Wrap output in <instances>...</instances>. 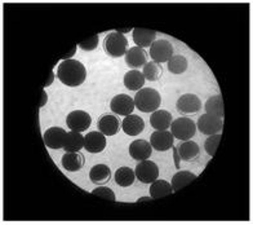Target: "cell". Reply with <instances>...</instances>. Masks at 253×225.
<instances>
[{"mask_svg": "<svg viewBox=\"0 0 253 225\" xmlns=\"http://www.w3.org/2000/svg\"><path fill=\"white\" fill-rule=\"evenodd\" d=\"M194 180H197V175H194L193 172L189 171H178L176 175L172 178V189H173V192H178L182 188L187 186L189 184L194 181Z\"/></svg>", "mask_w": 253, "mask_h": 225, "instance_id": "d4e9b609", "label": "cell"}, {"mask_svg": "<svg viewBox=\"0 0 253 225\" xmlns=\"http://www.w3.org/2000/svg\"><path fill=\"white\" fill-rule=\"evenodd\" d=\"M173 135L170 134L168 130H166V131H155L151 134L150 144L155 150L167 151L173 146Z\"/></svg>", "mask_w": 253, "mask_h": 225, "instance_id": "5bb4252c", "label": "cell"}, {"mask_svg": "<svg viewBox=\"0 0 253 225\" xmlns=\"http://www.w3.org/2000/svg\"><path fill=\"white\" fill-rule=\"evenodd\" d=\"M195 132H197V125L190 118L182 117L177 118L176 121H172L170 134L173 135V137L177 138V140L187 141V140L194 137Z\"/></svg>", "mask_w": 253, "mask_h": 225, "instance_id": "277c9868", "label": "cell"}, {"mask_svg": "<svg viewBox=\"0 0 253 225\" xmlns=\"http://www.w3.org/2000/svg\"><path fill=\"white\" fill-rule=\"evenodd\" d=\"M122 123H123V131L129 136L140 135L145 128V122H143L142 118L134 114L126 115Z\"/></svg>", "mask_w": 253, "mask_h": 225, "instance_id": "d6986e66", "label": "cell"}, {"mask_svg": "<svg viewBox=\"0 0 253 225\" xmlns=\"http://www.w3.org/2000/svg\"><path fill=\"white\" fill-rule=\"evenodd\" d=\"M153 153V146L146 140H134L129 145V154L134 161H146Z\"/></svg>", "mask_w": 253, "mask_h": 225, "instance_id": "9a60e30c", "label": "cell"}, {"mask_svg": "<svg viewBox=\"0 0 253 225\" xmlns=\"http://www.w3.org/2000/svg\"><path fill=\"white\" fill-rule=\"evenodd\" d=\"M198 128L199 131L204 135H216L221 134L223 128V121L222 118L218 117V115L210 114V113H206V114L200 115L199 121H198Z\"/></svg>", "mask_w": 253, "mask_h": 225, "instance_id": "5b68a950", "label": "cell"}, {"mask_svg": "<svg viewBox=\"0 0 253 225\" xmlns=\"http://www.w3.org/2000/svg\"><path fill=\"white\" fill-rule=\"evenodd\" d=\"M221 138H222V135L221 134L211 135V136H208L206 142H204V149H206V151L211 155V157H213V155L216 154L217 149L220 146Z\"/></svg>", "mask_w": 253, "mask_h": 225, "instance_id": "4dcf8cb0", "label": "cell"}, {"mask_svg": "<svg viewBox=\"0 0 253 225\" xmlns=\"http://www.w3.org/2000/svg\"><path fill=\"white\" fill-rule=\"evenodd\" d=\"M130 30H133V29H132V27H126V29H117V31H118V33H120V34H126V33H129Z\"/></svg>", "mask_w": 253, "mask_h": 225, "instance_id": "8d00e7d4", "label": "cell"}, {"mask_svg": "<svg viewBox=\"0 0 253 225\" xmlns=\"http://www.w3.org/2000/svg\"><path fill=\"white\" fill-rule=\"evenodd\" d=\"M172 114L167 110H155L150 117V125L155 131H166L172 125Z\"/></svg>", "mask_w": 253, "mask_h": 225, "instance_id": "e0dca14e", "label": "cell"}, {"mask_svg": "<svg viewBox=\"0 0 253 225\" xmlns=\"http://www.w3.org/2000/svg\"><path fill=\"white\" fill-rule=\"evenodd\" d=\"M157 41V33L149 29H133V42L137 47L147 48Z\"/></svg>", "mask_w": 253, "mask_h": 225, "instance_id": "7402d4cb", "label": "cell"}, {"mask_svg": "<svg viewBox=\"0 0 253 225\" xmlns=\"http://www.w3.org/2000/svg\"><path fill=\"white\" fill-rule=\"evenodd\" d=\"M145 84V77L141 71L129 70L124 75V86L129 91H140Z\"/></svg>", "mask_w": 253, "mask_h": 225, "instance_id": "cb8c5ba5", "label": "cell"}, {"mask_svg": "<svg viewBox=\"0 0 253 225\" xmlns=\"http://www.w3.org/2000/svg\"><path fill=\"white\" fill-rule=\"evenodd\" d=\"M67 132L61 127H50L44 132L43 140L44 144L49 149H63L66 141Z\"/></svg>", "mask_w": 253, "mask_h": 225, "instance_id": "30bf717a", "label": "cell"}, {"mask_svg": "<svg viewBox=\"0 0 253 225\" xmlns=\"http://www.w3.org/2000/svg\"><path fill=\"white\" fill-rule=\"evenodd\" d=\"M187 69V60L181 54H173L168 61V70L172 74H182Z\"/></svg>", "mask_w": 253, "mask_h": 225, "instance_id": "f546056e", "label": "cell"}, {"mask_svg": "<svg viewBox=\"0 0 253 225\" xmlns=\"http://www.w3.org/2000/svg\"><path fill=\"white\" fill-rule=\"evenodd\" d=\"M75 52H77V45H74V47L70 49V52H69V53L65 54V56H62V57H61V58H62L63 61L70 60V57H71V56H73L74 53H75Z\"/></svg>", "mask_w": 253, "mask_h": 225, "instance_id": "e575fe53", "label": "cell"}, {"mask_svg": "<svg viewBox=\"0 0 253 225\" xmlns=\"http://www.w3.org/2000/svg\"><path fill=\"white\" fill-rule=\"evenodd\" d=\"M106 136L101 132L92 131L84 136V148L89 153H101L106 148Z\"/></svg>", "mask_w": 253, "mask_h": 225, "instance_id": "4fadbf2b", "label": "cell"}, {"mask_svg": "<svg viewBox=\"0 0 253 225\" xmlns=\"http://www.w3.org/2000/svg\"><path fill=\"white\" fill-rule=\"evenodd\" d=\"M90 181L94 185H105L110 181L111 170L106 165H96L89 171Z\"/></svg>", "mask_w": 253, "mask_h": 225, "instance_id": "44dd1931", "label": "cell"}, {"mask_svg": "<svg viewBox=\"0 0 253 225\" xmlns=\"http://www.w3.org/2000/svg\"><path fill=\"white\" fill-rule=\"evenodd\" d=\"M128 41L123 34L118 31H111L105 37L103 41V49L110 57L119 58L126 53Z\"/></svg>", "mask_w": 253, "mask_h": 225, "instance_id": "3957f363", "label": "cell"}, {"mask_svg": "<svg viewBox=\"0 0 253 225\" xmlns=\"http://www.w3.org/2000/svg\"><path fill=\"white\" fill-rule=\"evenodd\" d=\"M177 153L180 154V158L182 159V161H186V162L197 161L200 155L199 145H198L197 142L191 141V140H187V141H183L182 144L178 146Z\"/></svg>", "mask_w": 253, "mask_h": 225, "instance_id": "ffe728a7", "label": "cell"}, {"mask_svg": "<svg viewBox=\"0 0 253 225\" xmlns=\"http://www.w3.org/2000/svg\"><path fill=\"white\" fill-rule=\"evenodd\" d=\"M151 199H153V197L150 195V197H143V198H140L138 199V202H145V201L149 202V201H151Z\"/></svg>", "mask_w": 253, "mask_h": 225, "instance_id": "74e56055", "label": "cell"}, {"mask_svg": "<svg viewBox=\"0 0 253 225\" xmlns=\"http://www.w3.org/2000/svg\"><path fill=\"white\" fill-rule=\"evenodd\" d=\"M134 174H136V178L141 182H143V184H151L159 176V168H158V165H155L153 161L146 159V161H141L136 166Z\"/></svg>", "mask_w": 253, "mask_h": 225, "instance_id": "52a82bcc", "label": "cell"}, {"mask_svg": "<svg viewBox=\"0 0 253 225\" xmlns=\"http://www.w3.org/2000/svg\"><path fill=\"white\" fill-rule=\"evenodd\" d=\"M62 167L69 172H77L84 166L83 155L79 151H66L61 159Z\"/></svg>", "mask_w": 253, "mask_h": 225, "instance_id": "ac0fdd59", "label": "cell"}, {"mask_svg": "<svg viewBox=\"0 0 253 225\" xmlns=\"http://www.w3.org/2000/svg\"><path fill=\"white\" fill-rule=\"evenodd\" d=\"M47 101H48V94L47 92L43 91L42 92V98H40V102H39V108H43L44 105L47 104Z\"/></svg>", "mask_w": 253, "mask_h": 225, "instance_id": "836d02e7", "label": "cell"}, {"mask_svg": "<svg viewBox=\"0 0 253 225\" xmlns=\"http://www.w3.org/2000/svg\"><path fill=\"white\" fill-rule=\"evenodd\" d=\"M53 81H54V74H53V73H52V71H50V73H49V78H48L47 82L44 83V88L49 87L50 84L53 83Z\"/></svg>", "mask_w": 253, "mask_h": 225, "instance_id": "d590c367", "label": "cell"}, {"mask_svg": "<svg viewBox=\"0 0 253 225\" xmlns=\"http://www.w3.org/2000/svg\"><path fill=\"white\" fill-rule=\"evenodd\" d=\"M172 56H173V45L166 39H158L151 44L150 57L157 64L168 62Z\"/></svg>", "mask_w": 253, "mask_h": 225, "instance_id": "8992f818", "label": "cell"}, {"mask_svg": "<svg viewBox=\"0 0 253 225\" xmlns=\"http://www.w3.org/2000/svg\"><path fill=\"white\" fill-rule=\"evenodd\" d=\"M84 148V136L80 132H67L66 141L63 150L65 151H80Z\"/></svg>", "mask_w": 253, "mask_h": 225, "instance_id": "484cf974", "label": "cell"}, {"mask_svg": "<svg viewBox=\"0 0 253 225\" xmlns=\"http://www.w3.org/2000/svg\"><path fill=\"white\" fill-rule=\"evenodd\" d=\"M147 58H149V54L145 50V48L137 47L136 45V47H132L126 50V64L132 70H137V69L145 66V64H147Z\"/></svg>", "mask_w": 253, "mask_h": 225, "instance_id": "7c38bea8", "label": "cell"}, {"mask_svg": "<svg viewBox=\"0 0 253 225\" xmlns=\"http://www.w3.org/2000/svg\"><path fill=\"white\" fill-rule=\"evenodd\" d=\"M97 127L101 134L105 136H114L117 135L120 130V122L115 115H102L97 121Z\"/></svg>", "mask_w": 253, "mask_h": 225, "instance_id": "2e32d148", "label": "cell"}, {"mask_svg": "<svg viewBox=\"0 0 253 225\" xmlns=\"http://www.w3.org/2000/svg\"><path fill=\"white\" fill-rule=\"evenodd\" d=\"M206 111L210 114L218 115V117L223 118L225 115V109H223V98L221 94H214L212 97H210L206 102Z\"/></svg>", "mask_w": 253, "mask_h": 225, "instance_id": "83f0119b", "label": "cell"}, {"mask_svg": "<svg viewBox=\"0 0 253 225\" xmlns=\"http://www.w3.org/2000/svg\"><path fill=\"white\" fill-rule=\"evenodd\" d=\"M134 100V106L143 113H153L158 110L162 104V96L154 88H141L137 91Z\"/></svg>", "mask_w": 253, "mask_h": 225, "instance_id": "7a4b0ae2", "label": "cell"}, {"mask_svg": "<svg viewBox=\"0 0 253 225\" xmlns=\"http://www.w3.org/2000/svg\"><path fill=\"white\" fill-rule=\"evenodd\" d=\"M142 74L147 81L155 82L163 75V67H162L160 64H157L155 61H150V62H147L143 66Z\"/></svg>", "mask_w": 253, "mask_h": 225, "instance_id": "f1b7e54d", "label": "cell"}, {"mask_svg": "<svg viewBox=\"0 0 253 225\" xmlns=\"http://www.w3.org/2000/svg\"><path fill=\"white\" fill-rule=\"evenodd\" d=\"M57 78L67 87H78L85 82L87 69L80 61L70 58L61 62L57 70Z\"/></svg>", "mask_w": 253, "mask_h": 225, "instance_id": "6da1fadb", "label": "cell"}, {"mask_svg": "<svg viewBox=\"0 0 253 225\" xmlns=\"http://www.w3.org/2000/svg\"><path fill=\"white\" fill-rule=\"evenodd\" d=\"M92 194L96 195V197H100V198L102 199H106V201H117L115 193H114L110 188H107V186H98V188H96L94 190H92Z\"/></svg>", "mask_w": 253, "mask_h": 225, "instance_id": "1f68e13d", "label": "cell"}, {"mask_svg": "<svg viewBox=\"0 0 253 225\" xmlns=\"http://www.w3.org/2000/svg\"><path fill=\"white\" fill-rule=\"evenodd\" d=\"M136 174L132 168L129 167H120L115 172V182L122 188H126L134 182Z\"/></svg>", "mask_w": 253, "mask_h": 225, "instance_id": "4316f807", "label": "cell"}, {"mask_svg": "<svg viewBox=\"0 0 253 225\" xmlns=\"http://www.w3.org/2000/svg\"><path fill=\"white\" fill-rule=\"evenodd\" d=\"M149 193L153 197V199H159L172 194L173 189H172V185L168 181H166V180H158L157 179L155 181L151 182Z\"/></svg>", "mask_w": 253, "mask_h": 225, "instance_id": "603a6c76", "label": "cell"}, {"mask_svg": "<svg viewBox=\"0 0 253 225\" xmlns=\"http://www.w3.org/2000/svg\"><path fill=\"white\" fill-rule=\"evenodd\" d=\"M97 45H98V35H93V37L88 38L87 41L79 43V47L83 50H93L96 49Z\"/></svg>", "mask_w": 253, "mask_h": 225, "instance_id": "d6a6232c", "label": "cell"}, {"mask_svg": "<svg viewBox=\"0 0 253 225\" xmlns=\"http://www.w3.org/2000/svg\"><path fill=\"white\" fill-rule=\"evenodd\" d=\"M176 108L178 113L182 115H190L195 114L202 109V101L198 97L197 94L193 93H186L182 94L178 101H177Z\"/></svg>", "mask_w": 253, "mask_h": 225, "instance_id": "9c48e42d", "label": "cell"}, {"mask_svg": "<svg viewBox=\"0 0 253 225\" xmlns=\"http://www.w3.org/2000/svg\"><path fill=\"white\" fill-rule=\"evenodd\" d=\"M110 109L113 113L119 115H129L134 110V100L128 94H117L111 100Z\"/></svg>", "mask_w": 253, "mask_h": 225, "instance_id": "8fae6325", "label": "cell"}, {"mask_svg": "<svg viewBox=\"0 0 253 225\" xmlns=\"http://www.w3.org/2000/svg\"><path fill=\"white\" fill-rule=\"evenodd\" d=\"M92 123V118L84 110H74L66 117V125L71 131L84 132L88 130Z\"/></svg>", "mask_w": 253, "mask_h": 225, "instance_id": "ba28073f", "label": "cell"}]
</instances>
